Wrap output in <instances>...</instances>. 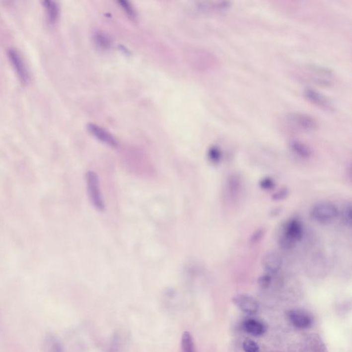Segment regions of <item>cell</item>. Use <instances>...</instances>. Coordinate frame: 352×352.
I'll list each match as a JSON object with an SVG mask.
<instances>
[{
  "mask_svg": "<svg viewBox=\"0 0 352 352\" xmlns=\"http://www.w3.org/2000/svg\"><path fill=\"white\" fill-rule=\"evenodd\" d=\"M303 223L297 219H291L287 221L282 228V233L279 238L280 247L285 250H289L303 238Z\"/></svg>",
  "mask_w": 352,
  "mask_h": 352,
  "instance_id": "6da1fadb",
  "label": "cell"
},
{
  "mask_svg": "<svg viewBox=\"0 0 352 352\" xmlns=\"http://www.w3.org/2000/svg\"><path fill=\"white\" fill-rule=\"evenodd\" d=\"M86 185L87 194L93 207L99 211H103L105 209V204L100 189L99 177L93 171H87L86 176Z\"/></svg>",
  "mask_w": 352,
  "mask_h": 352,
  "instance_id": "7a4b0ae2",
  "label": "cell"
},
{
  "mask_svg": "<svg viewBox=\"0 0 352 352\" xmlns=\"http://www.w3.org/2000/svg\"><path fill=\"white\" fill-rule=\"evenodd\" d=\"M339 215V209L330 202H321L316 204L310 211V215L312 219L323 224L331 222Z\"/></svg>",
  "mask_w": 352,
  "mask_h": 352,
  "instance_id": "3957f363",
  "label": "cell"
},
{
  "mask_svg": "<svg viewBox=\"0 0 352 352\" xmlns=\"http://www.w3.org/2000/svg\"><path fill=\"white\" fill-rule=\"evenodd\" d=\"M299 72L303 78L315 83L328 85L331 83L333 80V76L330 70L318 66H305Z\"/></svg>",
  "mask_w": 352,
  "mask_h": 352,
  "instance_id": "277c9868",
  "label": "cell"
},
{
  "mask_svg": "<svg viewBox=\"0 0 352 352\" xmlns=\"http://www.w3.org/2000/svg\"><path fill=\"white\" fill-rule=\"evenodd\" d=\"M286 123L289 128L300 131L310 132L316 128V122L313 118L303 114L294 113L286 117Z\"/></svg>",
  "mask_w": 352,
  "mask_h": 352,
  "instance_id": "5b68a950",
  "label": "cell"
},
{
  "mask_svg": "<svg viewBox=\"0 0 352 352\" xmlns=\"http://www.w3.org/2000/svg\"><path fill=\"white\" fill-rule=\"evenodd\" d=\"M8 57L21 83L27 84L30 81L29 71L20 53L15 49L10 48L8 51Z\"/></svg>",
  "mask_w": 352,
  "mask_h": 352,
  "instance_id": "8992f818",
  "label": "cell"
},
{
  "mask_svg": "<svg viewBox=\"0 0 352 352\" xmlns=\"http://www.w3.org/2000/svg\"><path fill=\"white\" fill-rule=\"evenodd\" d=\"M233 302L236 307L248 314L256 313L259 309L258 302L253 296L247 294H237L233 296Z\"/></svg>",
  "mask_w": 352,
  "mask_h": 352,
  "instance_id": "52a82bcc",
  "label": "cell"
},
{
  "mask_svg": "<svg viewBox=\"0 0 352 352\" xmlns=\"http://www.w3.org/2000/svg\"><path fill=\"white\" fill-rule=\"evenodd\" d=\"M283 266V259L277 252L269 251L264 255L262 259V266L266 274H276Z\"/></svg>",
  "mask_w": 352,
  "mask_h": 352,
  "instance_id": "ba28073f",
  "label": "cell"
},
{
  "mask_svg": "<svg viewBox=\"0 0 352 352\" xmlns=\"http://www.w3.org/2000/svg\"><path fill=\"white\" fill-rule=\"evenodd\" d=\"M287 317L292 325L298 329H307L313 324V317L306 311L292 310L287 313Z\"/></svg>",
  "mask_w": 352,
  "mask_h": 352,
  "instance_id": "9c48e42d",
  "label": "cell"
},
{
  "mask_svg": "<svg viewBox=\"0 0 352 352\" xmlns=\"http://www.w3.org/2000/svg\"><path fill=\"white\" fill-rule=\"evenodd\" d=\"M87 128L88 131L98 140L112 146V147H116L118 146V142L115 138L104 129L101 128V127L96 126V125L92 124V123L87 125Z\"/></svg>",
  "mask_w": 352,
  "mask_h": 352,
  "instance_id": "30bf717a",
  "label": "cell"
},
{
  "mask_svg": "<svg viewBox=\"0 0 352 352\" xmlns=\"http://www.w3.org/2000/svg\"><path fill=\"white\" fill-rule=\"evenodd\" d=\"M305 97L312 104L325 110H332L333 107L324 96L315 90L307 89L304 92Z\"/></svg>",
  "mask_w": 352,
  "mask_h": 352,
  "instance_id": "8fae6325",
  "label": "cell"
},
{
  "mask_svg": "<svg viewBox=\"0 0 352 352\" xmlns=\"http://www.w3.org/2000/svg\"><path fill=\"white\" fill-rule=\"evenodd\" d=\"M42 352H64L63 343L56 336L48 334L43 341Z\"/></svg>",
  "mask_w": 352,
  "mask_h": 352,
  "instance_id": "7c38bea8",
  "label": "cell"
},
{
  "mask_svg": "<svg viewBox=\"0 0 352 352\" xmlns=\"http://www.w3.org/2000/svg\"><path fill=\"white\" fill-rule=\"evenodd\" d=\"M244 329L248 333L253 336H261L265 333L266 326L262 322L255 319H248L244 321Z\"/></svg>",
  "mask_w": 352,
  "mask_h": 352,
  "instance_id": "4fadbf2b",
  "label": "cell"
},
{
  "mask_svg": "<svg viewBox=\"0 0 352 352\" xmlns=\"http://www.w3.org/2000/svg\"><path fill=\"white\" fill-rule=\"evenodd\" d=\"M43 6L45 8L46 15L49 21L52 23L57 21L60 16V8L57 3L55 1L48 0V1H43Z\"/></svg>",
  "mask_w": 352,
  "mask_h": 352,
  "instance_id": "5bb4252c",
  "label": "cell"
},
{
  "mask_svg": "<svg viewBox=\"0 0 352 352\" xmlns=\"http://www.w3.org/2000/svg\"><path fill=\"white\" fill-rule=\"evenodd\" d=\"M181 346L182 352H196L195 351V345L194 339L190 332L185 331L182 334L181 338Z\"/></svg>",
  "mask_w": 352,
  "mask_h": 352,
  "instance_id": "9a60e30c",
  "label": "cell"
},
{
  "mask_svg": "<svg viewBox=\"0 0 352 352\" xmlns=\"http://www.w3.org/2000/svg\"><path fill=\"white\" fill-rule=\"evenodd\" d=\"M290 147L293 152L301 158H308L311 154L310 149L304 144L298 141H293L291 142Z\"/></svg>",
  "mask_w": 352,
  "mask_h": 352,
  "instance_id": "2e32d148",
  "label": "cell"
},
{
  "mask_svg": "<svg viewBox=\"0 0 352 352\" xmlns=\"http://www.w3.org/2000/svg\"><path fill=\"white\" fill-rule=\"evenodd\" d=\"M341 221L343 224L347 227L352 226V205L351 204L347 203L341 209L340 213Z\"/></svg>",
  "mask_w": 352,
  "mask_h": 352,
  "instance_id": "e0dca14e",
  "label": "cell"
},
{
  "mask_svg": "<svg viewBox=\"0 0 352 352\" xmlns=\"http://www.w3.org/2000/svg\"><path fill=\"white\" fill-rule=\"evenodd\" d=\"M221 150L217 146H212L209 149L208 151V158L210 162L213 164L219 163L221 161Z\"/></svg>",
  "mask_w": 352,
  "mask_h": 352,
  "instance_id": "ac0fdd59",
  "label": "cell"
},
{
  "mask_svg": "<svg viewBox=\"0 0 352 352\" xmlns=\"http://www.w3.org/2000/svg\"><path fill=\"white\" fill-rule=\"evenodd\" d=\"M94 39L96 40V44L102 48H108L110 46V39L105 34L96 33Z\"/></svg>",
  "mask_w": 352,
  "mask_h": 352,
  "instance_id": "d6986e66",
  "label": "cell"
},
{
  "mask_svg": "<svg viewBox=\"0 0 352 352\" xmlns=\"http://www.w3.org/2000/svg\"><path fill=\"white\" fill-rule=\"evenodd\" d=\"M243 349L245 352H260V347L252 339H246L243 343Z\"/></svg>",
  "mask_w": 352,
  "mask_h": 352,
  "instance_id": "ffe728a7",
  "label": "cell"
},
{
  "mask_svg": "<svg viewBox=\"0 0 352 352\" xmlns=\"http://www.w3.org/2000/svg\"><path fill=\"white\" fill-rule=\"evenodd\" d=\"M261 189L263 190L269 191L274 188L275 183L274 180L271 178H264L260 182Z\"/></svg>",
  "mask_w": 352,
  "mask_h": 352,
  "instance_id": "44dd1931",
  "label": "cell"
},
{
  "mask_svg": "<svg viewBox=\"0 0 352 352\" xmlns=\"http://www.w3.org/2000/svg\"><path fill=\"white\" fill-rule=\"evenodd\" d=\"M120 5L122 7L123 9L126 11V13L128 14L130 17L132 18H135L136 17V12L135 10H134L133 7L127 1H119Z\"/></svg>",
  "mask_w": 352,
  "mask_h": 352,
  "instance_id": "7402d4cb",
  "label": "cell"
},
{
  "mask_svg": "<svg viewBox=\"0 0 352 352\" xmlns=\"http://www.w3.org/2000/svg\"><path fill=\"white\" fill-rule=\"evenodd\" d=\"M289 195V191L286 188H283L279 190L278 192L275 193L272 198V200L274 201H280L283 200L287 197Z\"/></svg>",
  "mask_w": 352,
  "mask_h": 352,
  "instance_id": "603a6c76",
  "label": "cell"
},
{
  "mask_svg": "<svg viewBox=\"0 0 352 352\" xmlns=\"http://www.w3.org/2000/svg\"><path fill=\"white\" fill-rule=\"evenodd\" d=\"M272 275L269 274H266L261 276L259 278L258 283L260 284V286L264 287V288H266L271 285L272 282Z\"/></svg>",
  "mask_w": 352,
  "mask_h": 352,
  "instance_id": "cb8c5ba5",
  "label": "cell"
},
{
  "mask_svg": "<svg viewBox=\"0 0 352 352\" xmlns=\"http://www.w3.org/2000/svg\"><path fill=\"white\" fill-rule=\"evenodd\" d=\"M264 231L263 229L257 230L256 232H255L252 235L251 241L253 243H256L259 242L261 239L262 238L263 235H264Z\"/></svg>",
  "mask_w": 352,
  "mask_h": 352,
  "instance_id": "d4e9b609",
  "label": "cell"
}]
</instances>
